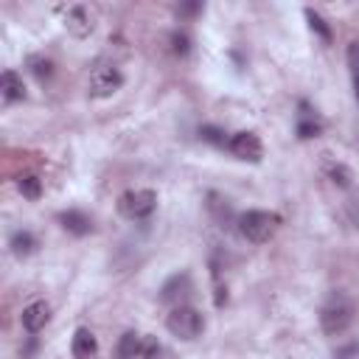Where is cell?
Here are the masks:
<instances>
[{"instance_id": "cell-1", "label": "cell", "mask_w": 359, "mask_h": 359, "mask_svg": "<svg viewBox=\"0 0 359 359\" xmlns=\"http://www.w3.org/2000/svg\"><path fill=\"white\" fill-rule=\"evenodd\" d=\"M353 317H356V303H353V297L345 294V292H334V294L323 303V309H320V328H323V334H328V337H339L342 331L351 328Z\"/></svg>"}, {"instance_id": "cell-2", "label": "cell", "mask_w": 359, "mask_h": 359, "mask_svg": "<svg viewBox=\"0 0 359 359\" xmlns=\"http://www.w3.org/2000/svg\"><path fill=\"white\" fill-rule=\"evenodd\" d=\"M278 227H280V216L269 210H247L238 216V233L252 244L269 241Z\"/></svg>"}, {"instance_id": "cell-3", "label": "cell", "mask_w": 359, "mask_h": 359, "mask_svg": "<svg viewBox=\"0 0 359 359\" xmlns=\"http://www.w3.org/2000/svg\"><path fill=\"white\" fill-rule=\"evenodd\" d=\"M154 208H157V194L149 188H132L118 196V213L129 222L149 219L154 213Z\"/></svg>"}, {"instance_id": "cell-4", "label": "cell", "mask_w": 359, "mask_h": 359, "mask_svg": "<svg viewBox=\"0 0 359 359\" xmlns=\"http://www.w3.org/2000/svg\"><path fill=\"white\" fill-rule=\"evenodd\" d=\"M165 328L177 339H196L205 328V317L194 306H174L165 317Z\"/></svg>"}, {"instance_id": "cell-5", "label": "cell", "mask_w": 359, "mask_h": 359, "mask_svg": "<svg viewBox=\"0 0 359 359\" xmlns=\"http://www.w3.org/2000/svg\"><path fill=\"white\" fill-rule=\"evenodd\" d=\"M123 87V73L115 67V65H98L93 73H90V95L93 98H109L115 95L118 90Z\"/></svg>"}, {"instance_id": "cell-6", "label": "cell", "mask_w": 359, "mask_h": 359, "mask_svg": "<svg viewBox=\"0 0 359 359\" xmlns=\"http://www.w3.org/2000/svg\"><path fill=\"white\" fill-rule=\"evenodd\" d=\"M227 149H230L233 157H238L244 163H258L264 157V143L255 132H236L227 140Z\"/></svg>"}, {"instance_id": "cell-7", "label": "cell", "mask_w": 359, "mask_h": 359, "mask_svg": "<svg viewBox=\"0 0 359 359\" xmlns=\"http://www.w3.org/2000/svg\"><path fill=\"white\" fill-rule=\"evenodd\" d=\"M191 292H194L191 275H188V272H177V275H171V278L163 283L160 300H163V303H174V306H185L182 300H185Z\"/></svg>"}, {"instance_id": "cell-8", "label": "cell", "mask_w": 359, "mask_h": 359, "mask_svg": "<svg viewBox=\"0 0 359 359\" xmlns=\"http://www.w3.org/2000/svg\"><path fill=\"white\" fill-rule=\"evenodd\" d=\"M65 28H67L76 39H84V36L93 34L95 22H93L90 11H87L84 6H73V8H67V14H65Z\"/></svg>"}, {"instance_id": "cell-9", "label": "cell", "mask_w": 359, "mask_h": 359, "mask_svg": "<svg viewBox=\"0 0 359 359\" xmlns=\"http://www.w3.org/2000/svg\"><path fill=\"white\" fill-rule=\"evenodd\" d=\"M323 135V121L320 115L306 104L300 101V115H297V137L303 140H311V137H320Z\"/></svg>"}, {"instance_id": "cell-10", "label": "cell", "mask_w": 359, "mask_h": 359, "mask_svg": "<svg viewBox=\"0 0 359 359\" xmlns=\"http://www.w3.org/2000/svg\"><path fill=\"white\" fill-rule=\"evenodd\" d=\"M48 320H50V306H48L45 300H36V303H31V306L22 309V328H25L28 334L42 331Z\"/></svg>"}, {"instance_id": "cell-11", "label": "cell", "mask_w": 359, "mask_h": 359, "mask_svg": "<svg viewBox=\"0 0 359 359\" xmlns=\"http://www.w3.org/2000/svg\"><path fill=\"white\" fill-rule=\"evenodd\" d=\"M70 353L76 359H95L98 356V339L90 328H76L73 342H70Z\"/></svg>"}, {"instance_id": "cell-12", "label": "cell", "mask_w": 359, "mask_h": 359, "mask_svg": "<svg viewBox=\"0 0 359 359\" xmlns=\"http://www.w3.org/2000/svg\"><path fill=\"white\" fill-rule=\"evenodd\" d=\"M56 222L62 224V230H67L70 236H87L93 230V219L81 210H62L56 216Z\"/></svg>"}, {"instance_id": "cell-13", "label": "cell", "mask_w": 359, "mask_h": 359, "mask_svg": "<svg viewBox=\"0 0 359 359\" xmlns=\"http://www.w3.org/2000/svg\"><path fill=\"white\" fill-rule=\"evenodd\" d=\"M0 93H3V98H6L8 104L22 101V98H25L22 76H20V73H14V70H6V73L0 76Z\"/></svg>"}, {"instance_id": "cell-14", "label": "cell", "mask_w": 359, "mask_h": 359, "mask_svg": "<svg viewBox=\"0 0 359 359\" xmlns=\"http://www.w3.org/2000/svg\"><path fill=\"white\" fill-rule=\"evenodd\" d=\"M143 337L146 334H137V331H126L121 339H118V359H140V351H143Z\"/></svg>"}, {"instance_id": "cell-15", "label": "cell", "mask_w": 359, "mask_h": 359, "mask_svg": "<svg viewBox=\"0 0 359 359\" xmlns=\"http://www.w3.org/2000/svg\"><path fill=\"white\" fill-rule=\"evenodd\" d=\"M8 247H11V252H14L17 258H28V255L36 250V238H34L31 230H17V233L11 236V241H8Z\"/></svg>"}, {"instance_id": "cell-16", "label": "cell", "mask_w": 359, "mask_h": 359, "mask_svg": "<svg viewBox=\"0 0 359 359\" xmlns=\"http://www.w3.org/2000/svg\"><path fill=\"white\" fill-rule=\"evenodd\" d=\"M325 174H328V180L337 188H351V182H353V171L345 163H328L325 165Z\"/></svg>"}, {"instance_id": "cell-17", "label": "cell", "mask_w": 359, "mask_h": 359, "mask_svg": "<svg viewBox=\"0 0 359 359\" xmlns=\"http://www.w3.org/2000/svg\"><path fill=\"white\" fill-rule=\"evenodd\" d=\"M17 188H20V194H22L25 199H31V202H36V199L42 196V180H39L36 174H25V177H20Z\"/></svg>"}, {"instance_id": "cell-18", "label": "cell", "mask_w": 359, "mask_h": 359, "mask_svg": "<svg viewBox=\"0 0 359 359\" xmlns=\"http://www.w3.org/2000/svg\"><path fill=\"white\" fill-rule=\"evenodd\" d=\"M306 20H309V28L323 39V42H331L334 39V34H331V25L314 11V8H306Z\"/></svg>"}, {"instance_id": "cell-19", "label": "cell", "mask_w": 359, "mask_h": 359, "mask_svg": "<svg viewBox=\"0 0 359 359\" xmlns=\"http://www.w3.org/2000/svg\"><path fill=\"white\" fill-rule=\"evenodd\" d=\"M28 67H31V73H34L39 81H48V79L53 76V62L45 59V56H31V59H28Z\"/></svg>"}, {"instance_id": "cell-20", "label": "cell", "mask_w": 359, "mask_h": 359, "mask_svg": "<svg viewBox=\"0 0 359 359\" xmlns=\"http://www.w3.org/2000/svg\"><path fill=\"white\" fill-rule=\"evenodd\" d=\"M199 137H202L205 143L219 146V149H222V146H227V140H230V137H227V135H224L219 126H202V129H199Z\"/></svg>"}, {"instance_id": "cell-21", "label": "cell", "mask_w": 359, "mask_h": 359, "mask_svg": "<svg viewBox=\"0 0 359 359\" xmlns=\"http://www.w3.org/2000/svg\"><path fill=\"white\" fill-rule=\"evenodd\" d=\"M171 50H174L177 56H185V53L191 50V36H188L185 31H174V34H171Z\"/></svg>"}, {"instance_id": "cell-22", "label": "cell", "mask_w": 359, "mask_h": 359, "mask_svg": "<svg viewBox=\"0 0 359 359\" xmlns=\"http://www.w3.org/2000/svg\"><path fill=\"white\" fill-rule=\"evenodd\" d=\"M345 216H348V222L353 227H359V194H351L345 199Z\"/></svg>"}, {"instance_id": "cell-23", "label": "cell", "mask_w": 359, "mask_h": 359, "mask_svg": "<svg viewBox=\"0 0 359 359\" xmlns=\"http://www.w3.org/2000/svg\"><path fill=\"white\" fill-rule=\"evenodd\" d=\"M345 59H348V67L353 70V76H359V42H351V45H348Z\"/></svg>"}, {"instance_id": "cell-24", "label": "cell", "mask_w": 359, "mask_h": 359, "mask_svg": "<svg viewBox=\"0 0 359 359\" xmlns=\"http://www.w3.org/2000/svg\"><path fill=\"white\" fill-rule=\"evenodd\" d=\"M199 11H202V3H185V6L177 8L180 17H194V14H199Z\"/></svg>"}, {"instance_id": "cell-25", "label": "cell", "mask_w": 359, "mask_h": 359, "mask_svg": "<svg viewBox=\"0 0 359 359\" xmlns=\"http://www.w3.org/2000/svg\"><path fill=\"white\" fill-rule=\"evenodd\" d=\"M353 95H356V101H359V76L353 79Z\"/></svg>"}]
</instances>
